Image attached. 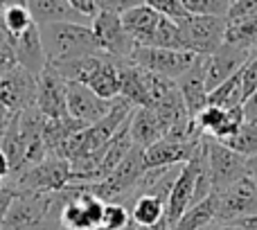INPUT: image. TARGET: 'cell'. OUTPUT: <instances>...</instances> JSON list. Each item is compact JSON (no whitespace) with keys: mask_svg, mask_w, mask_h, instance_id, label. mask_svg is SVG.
I'll return each mask as SVG.
<instances>
[{"mask_svg":"<svg viewBox=\"0 0 257 230\" xmlns=\"http://www.w3.org/2000/svg\"><path fill=\"white\" fill-rule=\"evenodd\" d=\"M36 86H39V77L32 75L23 66H16L9 72L0 75V99H3L9 115H16L34 106Z\"/></svg>","mask_w":257,"mask_h":230,"instance_id":"9c48e42d","label":"cell"},{"mask_svg":"<svg viewBox=\"0 0 257 230\" xmlns=\"http://www.w3.org/2000/svg\"><path fill=\"white\" fill-rule=\"evenodd\" d=\"M205 156H208L212 192H221L226 187H230L232 183H237L239 178L248 176V172H246V156L237 154L226 142L205 136Z\"/></svg>","mask_w":257,"mask_h":230,"instance_id":"52a82bcc","label":"cell"},{"mask_svg":"<svg viewBox=\"0 0 257 230\" xmlns=\"http://www.w3.org/2000/svg\"><path fill=\"white\" fill-rule=\"evenodd\" d=\"M25 5L36 25H45V23H84V25H90L93 23L86 16H81L68 0H25Z\"/></svg>","mask_w":257,"mask_h":230,"instance_id":"e0dca14e","label":"cell"},{"mask_svg":"<svg viewBox=\"0 0 257 230\" xmlns=\"http://www.w3.org/2000/svg\"><path fill=\"white\" fill-rule=\"evenodd\" d=\"M68 3H70L81 16L88 18V21H93V18L97 16V3H95V0H68Z\"/></svg>","mask_w":257,"mask_h":230,"instance_id":"d590c367","label":"cell"},{"mask_svg":"<svg viewBox=\"0 0 257 230\" xmlns=\"http://www.w3.org/2000/svg\"><path fill=\"white\" fill-rule=\"evenodd\" d=\"M14 54H16L18 66H23L25 70H30L32 75L39 77L41 72L48 68V57H45V48L41 41L39 25L32 23L25 32H21L18 36L12 39Z\"/></svg>","mask_w":257,"mask_h":230,"instance_id":"9a60e30c","label":"cell"},{"mask_svg":"<svg viewBox=\"0 0 257 230\" xmlns=\"http://www.w3.org/2000/svg\"><path fill=\"white\" fill-rule=\"evenodd\" d=\"M39 32L50 66L102 52L93 27L84 23H45L39 25Z\"/></svg>","mask_w":257,"mask_h":230,"instance_id":"6da1fadb","label":"cell"},{"mask_svg":"<svg viewBox=\"0 0 257 230\" xmlns=\"http://www.w3.org/2000/svg\"><path fill=\"white\" fill-rule=\"evenodd\" d=\"M185 106L192 118L199 115L201 108L208 106V84H205V54H199L194 63L176 79Z\"/></svg>","mask_w":257,"mask_h":230,"instance_id":"2e32d148","label":"cell"},{"mask_svg":"<svg viewBox=\"0 0 257 230\" xmlns=\"http://www.w3.org/2000/svg\"><path fill=\"white\" fill-rule=\"evenodd\" d=\"M9 174H12V163H9L7 154H5L3 147H0V181H7Z\"/></svg>","mask_w":257,"mask_h":230,"instance_id":"8d00e7d4","label":"cell"},{"mask_svg":"<svg viewBox=\"0 0 257 230\" xmlns=\"http://www.w3.org/2000/svg\"><path fill=\"white\" fill-rule=\"evenodd\" d=\"M97 3V12H108V14H124L126 9L140 5L142 0H95Z\"/></svg>","mask_w":257,"mask_h":230,"instance_id":"1f68e13d","label":"cell"},{"mask_svg":"<svg viewBox=\"0 0 257 230\" xmlns=\"http://www.w3.org/2000/svg\"><path fill=\"white\" fill-rule=\"evenodd\" d=\"M246 172H248V176H257V154L250 156V158H246Z\"/></svg>","mask_w":257,"mask_h":230,"instance_id":"f35d334b","label":"cell"},{"mask_svg":"<svg viewBox=\"0 0 257 230\" xmlns=\"http://www.w3.org/2000/svg\"><path fill=\"white\" fill-rule=\"evenodd\" d=\"M241 102H244V95H241V70L235 72L232 77H228V79L221 81L219 86H214L208 93L210 106L230 108V106H239Z\"/></svg>","mask_w":257,"mask_h":230,"instance_id":"7402d4cb","label":"cell"},{"mask_svg":"<svg viewBox=\"0 0 257 230\" xmlns=\"http://www.w3.org/2000/svg\"><path fill=\"white\" fill-rule=\"evenodd\" d=\"M72 181L70 160L63 156H45L41 163L12 174L7 185L16 192H59Z\"/></svg>","mask_w":257,"mask_h":230,"instance_id":"7a4b0ae2","label":"cell"},{"mask_svg":"<svg viewBox=\"0 0 257 230\" xmlns=\"http://www.w3.org/2000/svg\"><path fill=\"white\" fill-rule=\"evenodd\" d=\"M0 136H3V131H0Z\"/></svg>","mask_w":257,"mask_h":230,"instance_id":"f6af8a7d","label":"cell"},{"mask_svg":"<svg viewBox=\"0 0 257 230\" xmlns=\"http://www.w3.org/2000/svg\"><path fill=\"white\" fill-rule=\"evenodd\" d=\"M128 133H131L133 145L145 149L156 140L165 138V124L151 106H136L128 118Z\"/></svg>","mask_w":257,"mask_h":230,"instance_id":"ac0fdd59","label":"cell"},{"mask_svg":"<svg viewBox=\"0 0 257 230\" xmlns=\"http://www.w3.org/2000/svg\"><path fill=\"white\" fill-rule=\"evenodd\" d=\"M196 230H221V223L212 221V223H208V226H201V228H196Z\"/></svg>","mask_w":257,"mask_h":230,"instance_id":"60d3db41","label":"cell"},{"mask_svg":"<svg viewBox=\"0 0 257 230\" xmlns=\"http://www.w3.org/2000/svg\"><path fill=\"white\" fill-rule=\"evenodd\" d=\"M217 203V221L228 223L235 219L257 214V183L253 176H244L221 192H212Z\"/></svg>","mask_w":257,"mask_h":230,"instance_id":"ba28073f","label":"cell"},{"mask_svg":"<svg viewBox=\"0 0 257 230\" xmlns=\"http://www.w3.org/2000/svg\"><path fill=\"white\" fill-rule=\"evenodd\" d=\"M145 5H149L151 9H156L163 16H169L174 21H185L190 16V9L185 7L183 0H142Z\"/></svg>","mask_w":257,"mask_h":230,"instance_id":"f1b7e54d","label":"cell"},{"mask_svg":"<svg viewBox=\"0 0 257 230\" xmlns=\"http://www.w3.org/2000/svg\"><path fill=\"white\" fill-rule=\"evenodd\" d=\"M226 41L228 43L241 45V48H257V12L248 14L241 18H232L228 21V30H226Z\"/></svg>","mask_w":257,"mask_h":230,"instance_id":"603a6c76","label":"cell"},{"mask_svg":"<svg viewBox=\"0 0 257 230\" xmlns=\"http://www.w3.org/2000/svg\"><path fill=\"white\" fill-rule=\"evenodd\" d=\"M253 93H257V52L248 59L244 68H241V95L250 97Z\"/></svg>","mask_w":257,"mask_h":230,"instance_id":"4dcf8cb0","label":"cell"},{"mask_svg":"<svg viewBox=\"0 0 257 230\" xmlns=\"http://www.w3.org/2000/svg\"><path fill=\"white\" fill-rule=\"evenodd\" d=\"M253 54L255 50L241 48V45L228 43V41H223L212 54H205V84H208V93L214 86L221 84V81H226L228 77L239 72Z\"/></svg>","mask_w":257,"mask_h":230,"instance_id":"30bf717a","label":"cell"},{"mask_svg":"<svg viewBox=\"0 0 257 230\" xmlns=\"http://www.w3.org/2000/svg\"><path fill=\"white\" fill-rule=\"evenodd\" d=\"M142 151H145L142 147L133 145L131 151L124 156V160H122V163L117 165V167L113 169V172L108 174L106 178H102V181H95V183H86V187H88L93 194H97L99 199H104L106 203H108V201L124 203L126 199L131 201L133 187H136V183L140 181L142 172H145Z\"/></svg>","mask_w":257,"mask_h":230,"instance_id":"3957f363","label":"cell"},{"mask_svg":"<svg viewBox=\"0 0 257 230\" xmlns=\"http://www.w3.org/2000/svg\"><path fill=\"white\" fill-rule=\"evenodd\" d=\"M221 230H253L250 226H246L244 221L235 219V221H228V223H221Z\"/></svg>","mask_w":257,"mask_h":230,"instance_id":"74e56055","label":"cell"},{"mask_svg":"<svg viewBox=\"0 0 257 230\" xmlns=\"http://www.w3.org/2000/svg\"><path fill=\"white\" fill-rule=\"evenodd\" d=\"M212 221H217V203H214V194H210L199 203H192L178 217V221L169 226V230H196Z\"/></svg>","mask_w":257,"mask_h":230,"instance_id":"ffe728a7","label":"cell"},{"mask_svg":"<svg viewBox=\"0 0 257 230\" xmlns=\"http://www.w3.org/2000/svg\"><path fill=\"white\" fill-rule=\"evenodd\" d=\"M226 145L230 149H235L237 154L246 156V158L255 156L257 154V122H244L237 129L235 136L228 138Z\"/></svg>","mask_w":257,"mask_h":230,"instance_id":"484cf974","label":"cell"},{"mask_svg":"<svg viewBox=\"0 0 257 230\" xmlns=\"http://www.w3.org/2000/svg\"><path fill=\"white\" fill-rule=\"evenodd\" d=\"M95 32V39H97L102 52L111 54L117 59H128L131 52L136 50V41L131 39V34L124 30L122 25V16L120 14H108V12H97V16L90 23Z\"/></svg>","mask_w":257,"mask_h":230,"instance_id":"8fae6325","label":"cell"},{"mask_svg":"<svg viewBox=\"0 0 257 230\" xmlns=\"http://www.w3.org/2000/svg\"><path fill=\"white\" fill-rule=\"evenodd\" d=\"M9 120H12V115H9V111L5 108V104H3V99H0V131H3V129L7 127Z\"/></svg>","mask_w":257,"mask_h":230,"instance_id":"ab89813d","label":"cell"},{"mask_svg":"<svg viewBox=\"0 0 257 230\" xmlns=\"http://www.w3.org/2000/svg\"><path fill=\"white\" fill-rule=\"evenodd\" d=\"M165 203L156 194H140L131 201V219L133 226H154L165 219Z\"/></svg>","mask_w":257,"mask_h":230,"instance_id":"44dd1931","label":"cell"},{"mask_svg":"<svg viewBox=\"0 0 257 230\" xmlns=\"http://www.w3.org/2000/svg\"><path fill=\"white\" fill-rule=\"evenodd\" d=\"M16 66H18V61H16V54H14L12 39H9V34L0 27V75L9 72Z\"/></svg>","mask_w":257,"mask_h":230,"instance_id":"f546056e","label":"cell"},{"mask_svg":"<svg viewBox=\"0 0 257 230\" xmlns=\"http://www.w3.org/2000/svg\"><path fill=\"white\" fill-rule=\"evenodd\" d=\"M32 23H34V18H32L25 3H12L0 12V27L9 34V39H14V36H18L21 32H25Z\"/></svg>","mask_w":257,"mask_h":230,"instance_id":"cb8c5ba5","label":"cell"},{"mask_svg":"<svg viewBox=\"0 0 257 230\" xmlns=\"http://www.w3.org/2000/svg\"><path fill=\"white\" fill-rule=\"evenodd\" d=\"M0 185H3V181H0Z\"/></svg>","mask_w":257,"mask_h":230,"instance_id":"ee69618b","label":"cell"},{"mask_svg":"<svg viewBox=\"0 0 257 230\" xmlns=\"http://www.w3.org/2000/svg\"><path fill=\"white\" fill-rule=\"evenodd\" d=\"M14 194H16V190H14L12 185H7V183L3 181V185H0V228H3L5 214H7V210H9V203H12Z\"/></svg>","mask_w":257,"mask_h":230,"instance_id":"e575fe53","label":"cell"},{"mask_svg":"<svg viewBox=\"0 0 257 230\" xmlns=\"http://www.w3.org/2000/svg\"><path fill=\"white\" fill-rule=\"evenodd\" d=\"M190 14H210V16H228L232 0H183Z\"/></svg>","mask_w":257,"mask_h":230,"instance_id":"83f0119b","label":"cell"},{"mask_svg":"<svg viewBox=\"0 0 257 230\" xmlns=\"http://www.w3.org/2000/svg\"><path fill=\"white\" fill-rule=\"evenodd\" d=\"M120 16H122V25H124V30L131 34V39L136 41L138 45H149L163 14L151 9L149 5L140 3V5H136V7L126 9Z\"/></svg>","mask_w":257,"mask_h":230,"instance_id":"d6986e66","label":"cell"},{"mask_svg":"<svg viewBox=\"0 0 257 230\" xmlns=\"http://www.w3.org/2000/svg\"><path fill=\"white\" fill-rule=\"evenodd\" d=\"M203 140V138H201ZM201 140H172V138H160L154 145L145 147L142 160L145 167H167V165H183L194 156Z\"/></svg>","mask_w":257,"mask_h":230,"instance_id":"5bb4252c","label":"cell"},{"mask_svg":"<svg viewBox=\"0 0 257 230\" xmlns=\"http://www.w3.org/2000/svg\"><path fill=\"white\" fill-rule=\"evenodd\" d=\"M113 99H104L93 88L79 84V81H68V115L75 118L81 124H93L102 120L111 111Z\"/></svg>","mask_w":257,"mask_h":230,"instance_id":"4fadbf2b","label":"cell"},{"mask_svg":"<svg viewBox=\"0 0 257 230\" xmlns=\"http://www.w3.org/2000/svg\"><path fill=\"white\" fill-rule=\"evenodd\" d=\"M36 106L45 118H68V79L63 75H59L50 63L39 75Z\"/></svg>","mask_w":257,"mask_h":230,"instance_id":"7c38bea8","label":"cell"},{"mask_svg":"<svg viewBox=\"0 0 257 230\" xmlns=\"http://www.w3.org/2000/svg\"><path fill=\"white\" fill-rule=\"evenodd\" d=\"M61 205H59L57 210H52V212H50L48 217L43 219V221L34 223V226H30V228H25V230H61V219H59V214H61Z\"/></svg>","mask_w":257,"mask_h":230,"instance_id":"836d02e7","label":"cell"},{"mask_svg":"<svg viewBox=\"0 0 257 230\" xmlns=\"http://www.w3.org/2000/svg\"><path fill=\"white\" fill-rule=\"evenodd\" d=\"M12 3H25V0H0V12H3L7 5H12Z\"/></svg>","mask_w":257,"mask_h":230,"instance_id":"b9f144b4","label":"cell"},{"mask_svg":"<svg viewBox=\"0 0 257 230\" xmlns=\"http://www.w3.org/2000/svg\"><path fill=\"white\" fill-rule=\"evenodd\" d=\"M133 63L156 75L178 79L192 63L199 59V54L192 50H176V48H156V45H136L131 52Z\"/></svg>","mask_w":257,"mask_h":230,"instance_id":"8992f818","label":"cell"},{"mask_svg":"<svg viewBox=\"0 0 257 230\" xmlns=\"http://www.w3.org/2000/svg\"><path fill=\"white\" fill-rule=\"evenodd\" d=\"M255 52H257V48H255Z\"/></svg>","mask_w":257,"mask_h":230,"instance_id":"bcb514c9","label":"cell"},{"mask_svg":"<svg viewBox=\"0 0 257 230\" xmlns=\"http://www.w3.org/2000/svg\"><path fill=\"white\" fill-rule=\"evenodd\" d=\"M255 183H257V176H255Z\"/></svg>","mask_w":257,"mask_h":230,"instance_id":"7bdbcfd3","label":"cell"},{"mask_svg":"<svg viewBox=\"0 0 257 230\" xmlns=\"http://www.w3.org/2000/svg\"><path fill=\"white\" fill-rule=\"evenodd\" d=\"M255 12H257V0H232L230 9H228V21L248 16V14H255Z\"/></svg>","mask_w":257,"mask_h":230,"instance_id":"d6a6232c","label":"cell"},{"mask_svg":"<svg viewBox=\"0 0 257 230\" xmlns=\"http://www.w3.org/2000/svg\"><path fill=\"white\" fill-rule=\"evenodd\" d=\"M205 160H208V156H205V136H203L199 149H196L194 156L181 167V172H178L176 181H174V185H172V192H169L167 208H165V219H167L169 226L176 223L178 217H181L192 205V201H194L196 181H199L201 169L205 167Z\"/></svg>","mask_w":257,"mask_h":230,"instance_id":"5b68a950","label":"cell"},{"mask_svg":"<svg viewBox=\"0 0 257 230\" xmlns=\"http://www.w3.org/2000/svg\"><path fill=\"white\" fill-rule=\"evenodd\" d=\"M181 23L185 50L196 54H212L226 41L228 16H210V14H190Z\"/></svg>","mask_w":257,"mask_h":230,"instance_id":"277c9868","label":"cell"},{"mask_svg":"<svg viewBox=\"0 0 257 230\" xmlns=\"http://www.w3.org/2000/svg\"><path fill=\"white\" fill-rule=\"evenodd\" d=\"M156 48H176V50H185L183 43V32H181V23L174 21L169 16H160V23L156 27L154 36H151V43Z\"/></svg>","mask_w":257,"mask_h":230,"instance_id":"d4e9b609","label":"cell"},{"mask_svg":"<svg viewBox=\"0 0 257 230\" xmlns=\"http://www.w3.org/2000/svg\"><path fill=\"white\" fill-rule=\"evenodd\" d=\"M102 226L108 228V230H131V228H133L131 208H126V203L108 201L106 208H104Z\"/></svg>","mask_w":257,"mask_h":230,"instance_id":"4316f807","label":"cell"}]
</instances>
